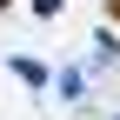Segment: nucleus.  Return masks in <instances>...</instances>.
<instances>
[{"label":"nucleus","instance_id":"obj_1","mask_svg":"<svg viewBox=\"0 0 120 120\" xmlns=\"http://www.w3.org/2000/svg\"><path fill=\"white\" fill-rule=\"evenodd\" d=\"M113 13H120V0H113Z\"/></svg>","mask_w":120,"mask_h":120}]
</instances>
